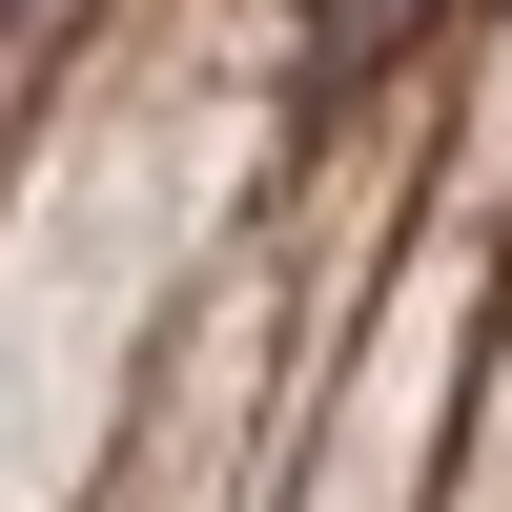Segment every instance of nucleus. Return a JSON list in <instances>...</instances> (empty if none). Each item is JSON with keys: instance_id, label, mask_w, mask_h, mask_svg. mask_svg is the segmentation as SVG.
<instances>
[{"instance_id": "nucleus-1", "label": "nucleus", "mask_w": 512, "mask_h": 512, "mask_svg": "<svg viewBox=\"0 0 512 512\" xmlns=\"http://www.w3.org/2000/svg\"><path fill=\"white\" fill-rule=\"evenodd\" d=\"M0 21H41V0H0Z\"/></svg>"}]
</instances>
